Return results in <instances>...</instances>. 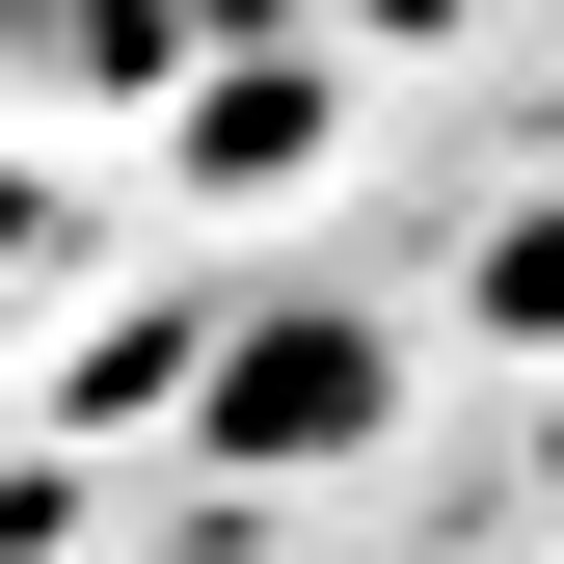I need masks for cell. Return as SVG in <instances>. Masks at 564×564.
I'll use <instances>...</instances> for the list:
<instances>
[{
  "label": "cell",
  "mask_w": 564,
  "mask_h": 564,
  "mask_svg": "<svg viewBox=\"0 0 564 564\" xmlns=\"http://www.w3.org/2000/svg\"><path fill=\"white\" fill-rule=\"evenodd\" d=\"M377 403H403V349L296 296V323H242V349H216V403H188V457H242V484H296V457H377Z\"/></svg>",
  "instance_id": "cell-1"
}]
</instances>
